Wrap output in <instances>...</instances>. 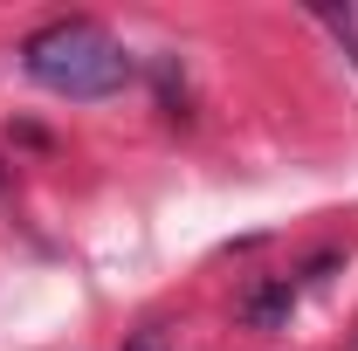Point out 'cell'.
I'll return each instance as SVG.
<instances>
[{
    "instance_id": "3",
    "label": "cell",
    "mask_w": 358,
    "mask_h": 351,
    "mask_svg": "<svg viewBox=\"0 0 358 351\" xmlns=\"http://www.w3.org/2000/svg\"><path fill=\"white\" fill-rule=\"evenodd\" d=\"M124 351H173V331H166V324H145V331H138Z\"/></svg>"
},
{
    "instance_id": "2",
    "label": "cell",
    "mask_w": 358,
    "mask_h": 351,
    "mask_svg": "<svg viewBox=\"0 0 358 351\" xmlns=\"http://www.w3.org/2000/svg\"><path fill=\"white\" fill-rule=\"evenodd\" d=\"M289 303H296V296H289V282H268V289L248 296V324H255V331H275V324L289 317Z\"/></svg>"
},
{
    "instance_id": "1",
    "label": "cell",
    "mask_w": 358,
    "mask_h": 351,
    "mask_svg": "<svg viewBox=\"0 0 358 351\" xmlns=\"http://www.w3.org/2000/svg\"><path fill=\"white\" fill-rule=\"evenodd\" d=\"M21 69L42 89L76 96V103L110 96V89L131 83V55H124V42L103 21H48V28H35L21 42Z\"/></svg>"
}]
</instances>
